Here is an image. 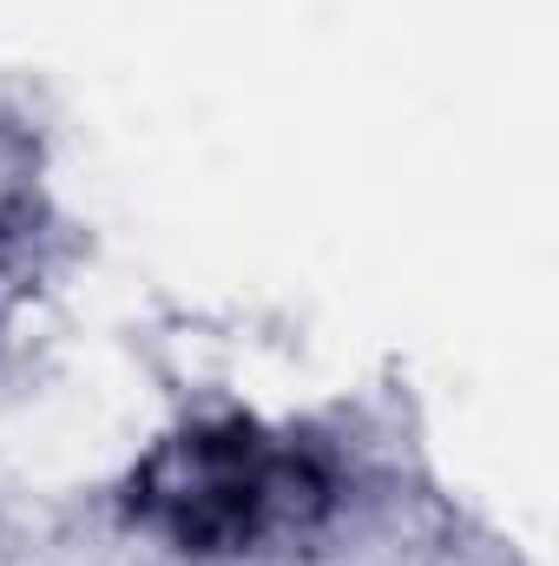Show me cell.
<instances>
[{
  "mask_svg": "<svg viewBox=\"0 0 559 566\" xmlns=\"http://www.w3.org/2000/svg\"><path fill=\"white\" fill-rule=\"evenodd\" d=\"M329 474L244 422L191 428L139 468V514L184 554H251L323 521Z\"/></svg>",
  "mask_w": 559,
  "mask_h": 566,
  "instance_id": "obj_1",
  "label": "cell"
},
{
  "mask_svg": "<svg viewBox=\"0 0 559 566\" xmlns=\"http://www.w3.org/2000/svg\"><path fill=\"white\" fill-rule=\"evenodd\" d=\"M13 211H20V191H13V171L0 165V244L13 238Z\"/></svg>",
  "mask_w": 559,
  "mask_h": 566,
  "instance_id": "obj_2",
  "label": "cell"
}]
</instances>
